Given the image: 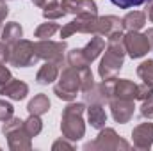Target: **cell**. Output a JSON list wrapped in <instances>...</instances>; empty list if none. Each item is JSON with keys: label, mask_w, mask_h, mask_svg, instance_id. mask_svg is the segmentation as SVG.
Returning <instances> with one entry per match:
<instances>
[{"label": "cell", "mask_w": 153, "mask_h": 151, "mask_svg": "<svg viewBox=\"0 0 153 151\" xmlns=\"http://www.w3.org/2000/svg\"><path fill=\"white\" fill-rule=\"evenodd\" d=\"M73 34H93L109 39L116 34H123V21L117 16H98V14H82L75 16L70 23L61 29V38H70Z\"/></svg>", "instance_id": "6da1fadb"}, {"label": "cell", "mask_w": 153, "mask_h": 151, "mask_svg": "<svg viewBox=\"0 0 153 151\" xmlns=\"http://www.w3.org/2000/svg\"><path fill=\"white\" fill-rule=\"evenodd\" d=\"M125 55H126V50H125V43H123V34H116V36L107 39L105 55L102 57L100 66H98L100 78L102 80L116 78V75L119 73V70L123 68Z\"/></svg>", "instance_id": "7a4b0ae2"}, {"label": "cell", "mask_w": 153, "mask_h": 151, "mask_svg": "<svg viewBox=\"0 0 153 151\" xmlns=\"http://www.w3.org/2000/svg\"><path fill=\"white\" fill-rule=\"evenodd\" d=\"M84 110H85V105L84 103H75V101H70V105L62 110L61 132H62L64 139L75 142V141H80L84 137V133H85Z\"/></svg>", "instance_id": "3957f363"}, {"label": "cell", "mask_w": 153, "mask_h": 151, "mask_svg": "<svg viewBox=\"0 0 153 151\" xmlns=\"http://www.w3.org/2000/svg\"><path fill=\"white\" fill-rule=\"evenodd\" d=\"M2 133L7 137V144L11 151H29L32 150V142H30V135L27 133V130L23 128V121L20 117H11L4 123Z\"/></svg>", "instance_id": "277c9868"}, {"label": "cell", "mask_w": 153, "mask_h": 151, "mask_svg": "<svg viewBox=\"0 0 153 151\" xmlns=\"http://www.w3.org/2000/svg\"><path fill=\"white\" fill-rule=\"evenodd\" d=\"M53 93L59 100L64 101H73L76 94L80 93V70L73 66H64L62 71L59 73V82L53 87Z\"/></svg>", "instance_id": "5b68a950"}, {"label": "cell", "mask_w": 153, "mask_h": 151, "mask_svg": "<svg viewBox=\"0 0 153 151\" xmlns=\"http://www.w3.org/2000/svg\"><path fill=\"white\" fill-rule=\"evenodd\" d=\"M132 148L130 142H126L123 137H119L116 133L114 128H102L98 137L91 142H85L84 144V150H98V151H114V150H119V151H128Z\"/></svg>", "instance_id": "8992f818"}, {"label": "cell", "mask_w": 153, "mask_h": 151, "mask_svg": "<svg viewBox=\"0 0 153 151\" xmlns=\"http://www.w3.org/2000/svg\"><path fill=\"white\" fill-rule=\"evenodd\" d=\"M38 61V55L34 52V43L29 39H20L14 44H11V55L9 64L14 68H29Z\"/></svg>", "instance_id": "52a82bcc"}, {"label": "cell", "mask_w": 153, "mask_h": 151, "mask_svg": "<svg viewBox=\"0 0 153 151\" xmlns=\"http://www.w3.org/2000/svg\"><path fill=\"white\" fill-rule=\"evenodd\" d=\"M68 50L66 41H52V39H39L38 43H34V52L38 55V59L43 61H52L62 66L64 62V52Z\"/></svg>", "instance_id": "ba28073f"}, {"label": "cell", "mask_w": 153, "mask_h": 151, "mask_svg": "<svg viewBox=\"0 0 153 151\" xmlns=\"http://www.w3.org/2000/svg\"><path fill=\"white\" fill-rule=\"evenodd\" d=\"M123 43H125L126 53L132 59H141L148 52H152V43L148 36L141 34L139 30H128L126 34H123Z\"/></svg>", "instance_id": "9c48e42d"}, {"label": "cell", "mask_w": 153, "mask_h": 151, "mask_svg": "<svg viewBox=\"0 0 153 151\" xmlns=\"http://www.w3.org/2000/svg\"><path fill=\"white\" fill-rule=\"evenodd\" d=\"M112 85H114V78H107V80H102L100 84H93L91 89L82 93L84 101L87 105L89 103H100V105L109 103V100L112 98Z\"/></svg>", "instance_id": "30bf717a"}, {"label": "cell", "mask_w": 153, "mask_h": 151, "mask_svg": "<svg viewBox=\"0 0 153 151\" xmlns=\"http://www.w3.org/2000/svg\"><path fill=\"white\" fill-rule=\"evenodd\" d=\"M109 107H111V112H112L114 121L119 123V124H125V123H128V121L134 117L135 105H134V101H130V100L111 98V100H109Z\"/></svg>", "instance_id": "8fae6325"}, {"label": "cell", "mask_w": 153, "mask_h": 151, "mask_svg": "<svg viewBox=\"0 0 153 151\" xmlns=\"http://www.w3.org/2000/svg\"><path fill=\"white\" fill-rule=\"evenodd\" d=\"M134 148L146 151L153 146V123H141L132 130Z\"/></svg>", "instance_id": "7c38bea8"}, {"label": "cell", "mask_w": 153, "mask_h": 151, "mask_svg": "<svg viewBox=\"0 0 153 151\" xmlns=\"http://www.w3.org/2000/svg\"><path fill=\"white\" fill-rule=\"evenodd\" d=\"M66 14L82 16V14H98V5L94 0H62L61 2Z\"/></svg>", "instance_id": "4fadbf2b"}, {"label": "cell", "mask_w": 153, "mask_h": 151, "mask_svg": "<svg viewBox=\"0 0 153 151\" xmlns=\"http://www.w3.org/2000/svg\"><path fill=\"white\" fill-rule=\"evenodd\" d=\"M0 94L5 96V98H11L14 101H22L27 98L29 94V85L22 80H16V78H11L7 84L0 85Z\"/></svg>", "instance_id": "5bb4252c"}, {"label": "cell", "mask_w": 153, "mask_h": 151, "mask_svg": "<svg viewBox=\"0 0 153 151\" xmlns=\"http://www.w3.org/2000/svg\"><path fill=\"white\" fill-rule=\"evenodd\" d=\"M112 98L134 101L137 98V84H134L132 80H126V78H114Z\"/></svg>", "instance_id": "9a60e30c"}, {"label": "cell", "mask_w": 153, "mask_h": 151, "mask_svg": "<svg viewBox=\"0 0 153 151\" xmlns=\"http://www.w3.org/2000/svg\"><path fill=\"white\" fill-rule=\"evenodd\" d=\"M59 73H61V64L52 62V61H45V64L39 68L38 75H36V82L41 85H48L59 78Z\"/></svg>", "instance_id": "2e32d148"}, {"label": "cell", "mask_w": 153, "mask_h": 151, "mask_svg": "<svg viewBox=\"0 0 153 151\" xmlns=\"http://www.w3.org/2000/svg\"><path fill=\"white\" fill-rule=\"evenodd\" d=\"M105 50V38H102V36H93L91 41L82 48V52H84V57L87 59V62L91 64L93 61H96L98 57H100V53Z\"/></svg>", "instance_id": "e0dca14e"}, {"label": "cell", "mask_w": 153, "mask_h": 151, "mask_svg": "<svg viewBox=\"0 0 153 151\" xmlns=\"http://www.w3.org/2000/svg\"><path fill=\"white\" fill-rule=\"evenodd\" d=\"M87 121L93 128L96 130H102L107 123V114H105V109L103 105L100 103H89L87 107Z\"/></svg>", "instance_id": "ac0fdd59"}, {"label": "cell", "mask_w": 153, "mask_h": 151, "mask_svg": "<svg viewBox=\"0 0 153 151\" xmlns=\"http://www.w3.org/2000/svg\"><path fill=\"white\" fill-rule=\"evenodd\" d=\"M123 21V29L126 30H141L146 25V13L143 11H130L125 14Z\"/></svg>", "instance_id": "d6986e66"}, {"label": "cell", "mask_w": 153, "mask_h": 151, "mask_svg": "<svg viewBox=\"0 0 153 151\" xmlns=\"http://www.w3.org/2000/svg\"><path fill=\"white\" fill-rule=\"evenodd\" d=\"M22 38H23V29H22V25L16 23V21H9V23H5V27L2 29V41L7 43L9 46L14 44L16 41H20Z\"/></svg>", "instance_id": "ffe728a7"}, {"label": "cell", "mask_w": 153, "mask_h": 151, "mask_svg": "<svg viewBox=\"0 0 153 151\" xmlns=\"http://www.w3.org/2000/svg\"><path fill=\"white\" fill-rule=\"evenodd\" d=\"M27 110H29V114H34V115H43V114H46L50 110V100H48V96L43 94V93L36 94V96L29 101Z\"/></svg>", "instance_id": "44dd1931"}, {"label": "cell", "mask_w": 153, "mask_h": 151, "mask_svg": "<svg viewBox=\"0 0 153 151\" xmlns=\"http://www.w3.org/2000/svg\"><path fill=\"white\" fill-rule=\"evenodd\" d=\"M66 62H68L70 66L76 68V70H82V68L89 66L87 59L84 57V52H82V48H73L71 52H68V53H66Z\"/></svg>", "instance_id": "7402d4cb"}, {"label": "cell", "mask_w": 153, "mask_h": 151, "mask_svg": "<svg viewBox=\"0 0 153 151\" xmlns=\"http://www.w3.org/2000/svg\"><path fill=\"white\" fill-rule=\"evenodd\" d=\"M23 128L27 130V133L30 137H36L41 133L43 130V121H41V115H34V114H29V119L23 121Z\"/></svg>", "instance_id": "603a6c76"}, {"label": "cell", "mask_w": 153, "mask_h": 151, "mask_svg": "<svg viewBox=\"0 0 153 151\" xmlns=\"http://www.w3.org/2000/svg\"><path fill=\"white\" fill-rule=\"evenodd\" d=\"M64 14H66V11L62 9V5H61L59 2H53V4H48L46 7H43V18H45V20L53 21V20L62 18Z\"/></svg>", "instance_id": "cb8c5ba5"}, {"label": "cell", "mask_w": 153, "mask_h": 151, "mask_svg": "<svg viewBox=\"0 0 153 151\" xmlns=\"http://www.w3.org/2000/svg\"><path fill=\"white\" fill-rule=\"evenodd\" d=\"M57 30H61V27H59L57 23H53V21L48 20V23H41L38 29H36L34 36L38 39H50V38H53V34H55Z\"/></svg>", "instance_id": "d4e9b609"}, {"label": "cell", "mask_w": 153, "mask_h": 151, "mask_svg": "<svg viewBox=\"0 0 153 151\" xmlns=\"http://www.w3.org/2000/svg\"><path fill=\"white\" fill-rule=\"evenodd\" d=\"M137 75L144 84L153 85V59H148L137 66Z\"/></svg>", "instance_id": "484cf974"}, {"label": "cell", "mask_w": 153, "mask_h": 151, "mask_svg": "<svg viewBox=\"0 0 153 151\" xmlns=\"http://www.w3.org/2000/svg\"><path fill=\"white\" fill-rule=\"evenodd\" d=\"M94 84V78H93V73H91V68L85 66L80 70V93H85L87 89H91Z\"/></svg>", "instance_id": "4316f807"}, {"label": "cell", "mask_w": 153, "mask_h": 151, "mask_svg": "<svg viewBox=\"0 0 153 151\" xmlns=\"http://www.w3.org/2000/svg\"><path fill=\"white\" fill-rule=\"evenodd\" d=\"M14 115V107L9 103V101H5V100H0V121L2 123H5L7 119H11Z\"/></svg>", "instance_id": "83f0119b"}, {"label": "cell", "mask_w": 153, "mask_h": 151, "mask_svg": "<svg viewBox=\"0 0 153 151\" xmlns=\"http://www.w3.org/2000/svg\"><path fill=\"white\" fill-rule=\"evenodd\" d=\"M139 112H141V115L144 119H153V94L150 98L143 100V103L139 107Z\"/></svg>", "instance_id": "f1b7e54d"}, {"label": "cell", "mask_w": 153, "mask_h": 151, "mask_svg": "<svg viewBox=\"0 0 153 151\" xmlns=\"http://www.w3.org/2000/svg\"><path fill=\"white\" fill-rule=\"evenodd\" d=\"M114 5H117L119 9H132V7H137V5H143V4H148L150 0H111Z\"/></svg>", "instance_id": "f546056e"}, {"label": "cell", "mask_w": 153, "mask_h": 151, "mask_svg": "<svg viewBox=\"0 0 153 151\" xmlns=\"http://www.w3.org/2000/svg\"><path fill=\"white\" fill-rule=\"evenodd\" d=\"M153 94V85H150V84H141V85H137V98L135 100H146V98H150Z\"/></svg>", "instance_id": "4dcf8cb0"}, {"label": "cell", "mask_w": 153, "mask_h": 151, "mask_svg": "<svg viewBox=\"0 0 153 151\" xmlns=\"http://www.w3.org/2000/svg\"><path fill=\"white\" fill-rule=\"evenodd\" d=\"M52 150L53 151H59V150H68V151H73L75 150V146L71 144V142H68V139H59V141H55L53 144H52Z\"/></svg>", "instance_id": "1f68e13d"}, {"label": "cell", "mask_w": 153, "mask_h": 151, "mask_svg": "<svg viewBox=\"0 0 153 151\" xmlns=\"http://www.w3.org/2000/svg\"><path fill=\"white\" fill-rule=\"evenodd\" d=\"M9 55H11V46L4 41H0V64L9 62Z\"/></svg>", "instance_id": "d6a6232c"}, {"label": "cell", "mask_w": 153, "mask_h": 151, "mask_svg": "<svg viewBox=\"0 0 153 151\" xmlns=\"http://www.w3.org/2000/svg\"><path fill=\"white\" fill-rule=\"evenodd\" d=\"M11 78H13V75H11L9 68H7V66H4V64H0V85L7 84Z\"/></svg>", "instance_id": "836d02e7"}, {"label": "cell", "mask_w": 153, "mask_h": 151, "mask_svg": "<svg viewBox=\"0 0 153 151\" xmlns=\"http://www.w3.org/2000/svg\"><path fill=\"white\" fill-rule=\"evenodd\" d=\"M7 14H9V7H7L5 0H0V23L7 18Z\"/></svg>", "instance_id": "e575fe53"}, {"label": "cell", "mask_w": 153, "mask_h": 151, "mask_svg": "<svg viewBox=\"0 0 153 151\" xmlns=\"http://www.w3.org/2000/svg\"><path fill=\"white\" fill-rule=\"evenodd\" d=\"M146 16H148V20L153 23V0H150L148 5H146Z\"/></svg>", "instance_id": "d590c367"}, {"label": "cell", "mask_w": 153, "mask_h": 151, "mask_svg": "<svg viewBox=\"0 0 153 151\" xmlns=\"http://www.w3.org/2000/svg\"><path fill=\"white\" fill-rule=\"evenodd\" d=\"M34 2V5H38V7H46L48 4H53V2H57V0H32Z\"/></svg>", "instance_id": "8d00e7d4"}, {"label": "cell", "mask_w": 153, "mask_h": 151, "mask_svg": "<svg viewBox=\"0 0 153 151\" xmlns=\"http://www.w3.org/2000/svg\"><path fill=\"white\" fill-rule=\"evenodd\" d=\"M146 36H148V39H150V43L153 44V29H148V32H146Z\"/></svg>", "instance_id": "74e56055"}, {"label": "cell", "mask_w": 153, "mask_h": 151, "mask_svg": "<svg viewBox=\"0 0 153 151\" xmlns=\"http://www.w3.org/2000/svg\"><path fill=\"white\" fill-rule=\"evenodd\" d=\"M0 25H2V23H0Z\"/></svg>", "instance_id": "f35d334b"}]
</instances>
